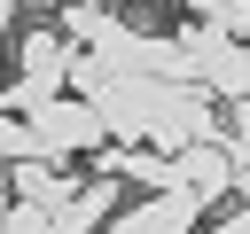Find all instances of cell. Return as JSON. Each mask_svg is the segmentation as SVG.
Masks as SVG:
<instances>
[{
  "label": "cell",
  "mask_w": 250,
  "mask_h": 234,
  "mask_svg": "<svg viewBox=\"0 0 250 234\" xmlns=\"http://www.w3.org/2000/svg\"><path fill=\"white\" fill-rule=\"evenodd\" d=\"M234 156H250V94H234Z\"/></svg>",
  "instance_id": "12"
},
{
  "label": "cell",
  "mask_w": 250,
  "mask_h": 234,
  "mask_svg": "<svg viewBox=\"0 0 250 234\" xmlns=\"http://www.w3.org/2000/svg\"><path fill=\"white\" fill-rule=\"evenodd\" d=\"M0 187H8V156H0Z\"/></svg>",
  "instance_id": "15"
},
{
  "label": "cell",
  "mask_w": 250,
  "mask_h": 234,
  "mask_svg": "<svg viewBox=\"0 0 250 234\" xmlns=\"http://www.w3.org/2000/svg\"><path fill=\"white\" fill-rule=\"evenodd\" d=\"M195 234H250V211L234 203V218H219V226H195Z\"/></svg>",
  "instance_id": "14"
},
{
  "label": "cell",
  "mask_w": 250,
  "mask_h": 234,
  "mask_svg": "<svg viewBox=\"0 0 250 234\" xmlns=\"http://www.w3.org/2000/svg\"><path fill=\"white\" fill-rule=\"evenodd\" d=\"M70 55H78V39H70L62 23H31V31H16V78H31L39 94H55V86L70 78Z\"/></svg>",
  "instance_id": "5"
},
{
  "label": "cell",
  "mask_w": 250,
  "mask_h": 234,
  "mask_svg": "<svg viewBox=\"0 0 250 234\" xmlns=\"http://www.w3.org/2000/svg\"><path fill=\"white\" fill-rule=\"evenodd\" d=\"M23 125H31V148L39 156H94L102 148V117H94V101L86 94H70V86H55V94H39L31 109H23Z\"/></svg>",
  "instance_id": "1"
},
{
  "label": "cell",
  "mask_w": 250,
  "mask_h": 234,
  "mask_svg": "<svg viewBox=\"0 0 250 234\" xmlns=\"http://www.w3.org/2000/svg\"><path fill=\"white\" fill-rule=\"evenodd\" d=\"M172 187H195L203 203H219L234 187V148L227 140H195V148H172Z\"/></svg>",
  "instance_id": "6"
},
{
  "label": "cell",
  "mask_w": 250,
  "mask_h": 234,
  "mask_svg": "<svg viewBox=\"0 0 250 234\" xmlns=\"http://www.w3.org/2000/svg\"><path fill=\"white\" fill-rule=\"evenodd\" d=\"M195 140H227L219 133V94L211 86H195V78H172L164 86V101H156V117H148V148H195Z\"/></svg>",
  "instance_id": "3"
},
{
  "label": "cell",
  "mask_w": 250,
  "mask_h": 234,
  "mask_svg": "<svg viewBox=\"0 0 250 234\" xmlns=\"http://www.w3.org/2000/svg\"><path fill=\"white\" fill-rule=\"evenodd\" d=\"M0 234H55V211H39V203H16V195H8V218H0Z\"/></svg>",
  "instance_id": "10"
},
{
  "label": "cell",
  "mask_w": 250,
  "mask_h": 234,
  "mask_svg": "<svg viewBox=\"0 0 250 234\" xmlns=\"http://www.w3.org/2000/svg\"><path fill=\"white\" fill-rule=\"evenodd\" d=\"M242 47H250V31H242Z\"/></svg>",
  "instance_id": "17"
},
{
  "label": "cell",
  "mask_w": 250,
  "mask_h": 234,
  "mask_svg": "<svg viewBox=\"0 0 250 234\" xmlns=\"http://www.w3.org/2000/svg\"><path fill=\"white\" fill-rule=\"evenodd\" d=\"M203 211H211V203H203L195 187H148L141 203H117L102 234H195Z\"/></svg>",
  "instance_id": "4"
},
{
  "label": "cell",
  "mask_w": 250,
  "mask_h": 234,
  "mask_svg": "<svg viewBox=\"0 0 250 234\" xmlns=\"http://www.w3.org/2000/svg\"><path fill=\"white\" fill-rule=\"evenodd\" d=\"M203 16H211V23H219V31H234V39H242V31H250V0H211V8H203Z\"/></svg>",
  "instance_id": "11"
},
{
  "label": "cell",
  "mask_w": 250,
  "mask_h": 234,
  "mask_svg": "<svg viewBox=\"0 0 250 234\" xmlns=\"http://www.w3.org/2000/svg\"><path fill=\"white\" fill-rule=\"evenodd\" d=\"M203 86H211L219 101H234V94H250V47H242V39H227V55H219V62L203 70Z\"/></svg>",
  "instance_id": "9"
},
{
  "label": "cell",
  "mask_w": 250,
  "mask_h": 234,
  "mask_svg": "<svg viewBox=\"0 0 250 234\" xmlns=\"http://www.w3.org/2000/svg\"><path fill=\"white\" fill-rule=\"evenodd\" d=\"M109 211H117V179H109V172H94V179H78V187H70V203L55 211V234H102V226H109Z\"/></svg>",
  "instance_id": "8"
},
{
  "label": "cell",
  "mask_w": 250,
  "mask_h": 234,
  "mask_svg": "<svg viewBox=\"0 0 250 234\" xmlns=\"http://www.w3.org/2000/svg\"><path fill=\"white\" fill-rule=\"evenodd\" d=\"M0 218H8V187H0Z\"/></svg>",
  "instance_id": "16"
},
{
  "label": "cell",
  "mask_w": 250,
  "mask_h": 234,
  "mask_svg": "<svg viewBox=\"0 0 250 234\" xmlns=\"http://www.w3.org/2000/svg\"><path fill=\"white\" fill-rule=\"evenodd\" d=\"M227 195H234V203L250 211V156H234V187H227Z\"/></svg>",
  "instance_id": "13"
},
{
  "label": "cell",
  "mask_w": 250,
  "mask_h": 234,
  "mask_svg": "<svg viewBox=\"0 0 250 234\" xmlns=\"http://www.w3.org/2000/svg\"><path fill=\"white\" fill-rule=\"evenodd\" d=\"M70 187H78V172H55V156H16V164H8V195H16V203L62 211Z\"/></svg>",
  "instance_id": "7"
},
{
  "label": "cell",
  "mask_w": 250,
  "mask_h": 234,
  "mask_svg": "<svg viewBox=\"0 0 250 234\" xmlns=\"http://www.w3.org/2000/svg\"><path fill=\"white\" fill-rule=\"evenodd\" d=\"M164 86H172V78H148V70H109V78L86 94V101H94V117H102V140H148V117H156Z\"/></svg>",
  "instance_id": "2"
}]
</instances>
